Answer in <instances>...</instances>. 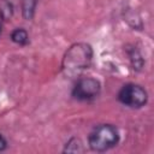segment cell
<instances>
[{
    "label": "cell",
    "instance_id": "6da1fadb",
    "mask_svg": "<svg viewBox=\"0 0 154 154\" xmlns=\"http://www.w3.org/2000/svg\"><path fill=\"white\" fill-rule=\"evenodd\" d=\"M93 47L87 42L71 45L61 60V72L69 79H77L93 63Z\"/></svg>",
    "mask_w": 154,
    "mask_h": 154
},
{
    "label": "cell",
    "instance_id": "7a4b0ae2",
    "mask_svg": "<svg viewBox=\"0 0 154 154\" xmlns=\"http://www.w3.org/2000/svg\"><path fill=\"white\" fill-rule=\"evenodd\" d=\"M120 140L119 131L113 124H100L88 136V146L93 152L103 153L114 148Z\"/></svg>",
    "mask_w": 154,
    "mask_h": 154
},
{
    "label": "cell",
    "instance_id": "3957f363",
    "mask_svg": "<svg viewBox=\"0 0 154 154\" xmlns=\"http://www.w3.org/2000/svg\"><path fill=\"white\" fill-rule=\"evenodd\" d=\"M118 101L129 107V108H142L148 102V93L147 90L136 83H126L124 84L118 94H117Z\"/></svg>",
    "mask_w": 154,
    "mask_h": 154
},
{
    "label": "cell",
    "instance_id": "277c9868",
    "mask_svg": "<svg viewBox=\"0 0 154 154\" xmlns=\"http://www.w3.org/2000/svg\"><path fill=\"white\" fill-rule=\"evenodd\" d=\"M101 93V83L93 77H79L72 88L71 95L77 101H93Z\"/></svg>",
    "mask_w": 154,
    "mask_h": 154
},
{
    "label": "cell",
    "instance_id": "5b68a950",
    "mask_svg": "<svg viewBox=\"0 0 154 154\" xmlns=\"http://www.w3.org/2000/svg\"><path fill=\"white\" fill-rule=\"evenodd\" d=\"M126 53L129 55V60H130L132 69L137 72L142 71V69L144 66V59H143L140 49L136 46L130 45V46H126Z\"/></svg>",
    "mask_w": 154,
    "mask_h": 154
},
{
    "label": "cell",
    "instance_id": "8992f818",
    "mask_svg": "<svg viewBox=\"0 0 154 154\" xmlns=\"http://www.w3.org/2000/svg\"><path fill=\"white\" fill-rule=\"evenodd\" d=\"M36 6H37V0H22L20 2L22 17L25 20H31L35 16Z\"/></svg>",
    "mask_w": 154,
    "mask_h": 154
},
{
    "label": "cell",
    "instance_id": "52a82bcc",
    "mask_svg": "<svg viewBox=\"0 0 154 154\" xmlns=\"http://www.w3.org/2000/svg\"><path fill=\"white\" fill-rule=\"evenodd\" d=\"M10 38L13 43H16L18 46H26L29 43V34L23 28H16L11 32Z\"/></svg>",
    "mask_w": 154,
    "mask_h": 154
},
{
    "label": "cell",
    "instance_id": "ba28073f",
    "mask_svg": "<svg viewBox=\"0 0 154 154\" xmlns=\"http://www.w3.org/2000/svg\"><path fill=\"white\" fill-rule=\"evenodd\" d=\"M63 152L64 153H83L84 147H83L82 140L78 138V137H71L65 143V147H64Z\"/></svg>",
    "mask_w": 154,
    "mask_h": 154
},
{
    "label": "cell",
    "instance_id": "9c48e42d",
    "mask_svg": "<svg viewBox=\"0 0 154 154\" xmlns=\"http://www.w3.org/2000/svg\"><path fill=\"white\" fill-rule=\"evenodd\" d=\"M13 5L8 0H0V18L4 22H7L13 16Z\"/></svg>",
    "mask_w": 154,
    "mask_h": 154
},
{
    "label": "cell",
    "instance_id": "30bf717a",
    "mask_svg": "<svg viewBox=\"0 0 154 154\" xmlns=\"http://www.w3.org/2000/svg\"><path fill=\"white\" fill-rule=\"evenodd\" d=\"M6 148H7V141H6V138L0 134V152L5 150Z\"/></svg>",
    "mask_w": 154,
    "mask_h": 154
},
{
    "label": "cell",
    "instance_id": "8fae6325",
    "mask_svg": "<svg viewBox=\"0 0 154 154\" xmlns=\"http://www.w3.org/2000/svg\"><path fill=\"white\" fill-rule=\"evenodd\" d=\"M0 35H1V28H0Z\"/></svg>",
    "mask_w": 154,
    "mask_h": 154
}]
</instances>
